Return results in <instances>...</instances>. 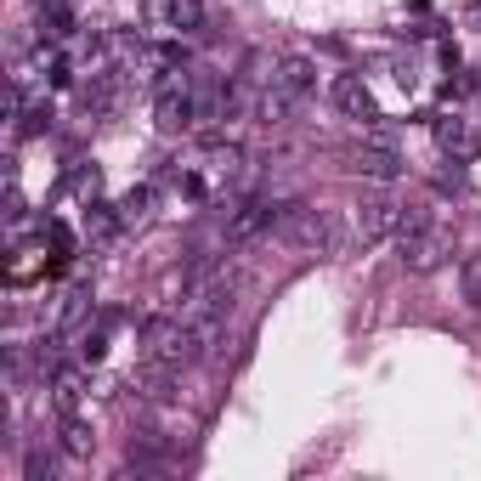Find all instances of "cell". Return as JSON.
I'll use <instances>...</instances> for the list:
<instances>
[{"mask_svg": "<svg viewBox=\"0 0 481 481\" xmlns=\"http://www.w3.org/2000/svg\"><path fill=\"white\" fill-rule=\"evenodd\" d=\"M51 125V108L46 102H34V108H23V125H17V136H40Z\"/></svg>", "mask_w": 481, "mask_h": 481, "instance_id": "e0dca14e", "label": "cell"}, {"mask_svg": "<svg viewBox=\"0 0 481 481\" xmlns=\"http://www.w3.org/2000/svg\"><path fill=\"white\" fill-rule=\"evenodd\" d=\"M148 204H153V193H148V187H136V193H125V199H119V221H125V227L148 221Z\"/></svg>", "mask_w": 481, "mask_h": 481, "instance_id": "7c38bea8", "label": "cell"}, {"mask_svg": "<svg viewBox=\"0 0 481 481\" xmlns=\"http://www.w3.org/2000/svg\"><path fill=\"white\" fill-rule=\"evenodd\" d=\"M142 346H148V357H164V363H193L204 340H199V328H187V323H171V318H153V323H142Z\"/></svg>", "mask_w": 481, "mask_h": 481, "instance_id": "7a4b0ae2", "label": "cell"}, {"mask_svg": "<svg viewBox=\"0 0 481 481\" xmlns=\"http://www.w3.org/2000/svg\"><path fill=\"white\" fill-rule=\"evenodd\" d=\"M74 402H79V374H74V368H62V374H57V408H62V413H74Z\"/></svg>", "mask_w": 481, "mask_h": 481, "instance_id": "5bb4252c", "label": "cell"}, {"mask_svg": "<svg viewBox=\"0 0 481 481\" xmlns=\"http://www.w3.org/2000/svg\"><path fill=\"white\" fill-rule=\"evenodd\" d=\"M357 244H374V238H385V233H396V204H385V199H368L363 210H357Z\"/></svg>", "mask_w": 481, "mask_h": 481, "instance_id": "5b68a950", "label": "cell"}, {"mask_svg": "<svg viewBox=\"0 0 481 481\" xmlns=\"http://www.w3.org/2000/svg\"><path fill=\"white\" fill-rule=\"evenodd\" d=\"M311 79H318V74H311V62H306V57H283V62H278V74H272V86H278L289 102H301V97L311 91Z\"/></svg>", "mask_w": 481, "mask_h": 481, "instance_id": "ba28073f", "label": "cell"}, {"mask_svg": "<svg viewBox=\"0 0 481 481\" xmlns=\"http://www.w3.org/2000/svg\"><path fill=\"white\" fill-rule=\"evenodd\" d=\"M436 142H442L448 153H470V125L458 114H442V119H436Z\"/></svg>", "mask_w": 481, "mask_h": 481, "instance_id": "30bf717a", "label": "cell"}, {"mask_svg": "<svg viewBox=\"0 0 481 481\" xmlns=\"http://www.w3.org/2000/svg\"><path fill=\"white\" fill-rule=\"evenodd\" d=\"M114 227H125L119 210H108V204H86V238H108Z\"/></svg>", "mask_w": 481, "mask_h": 481, "instance_id": "8fae6325", "label": "cell"}, {"mask_svg": "<svg viewBox=\"0 0 481 481\" xmlns=\"http://www.w3.org/2000/svg\"><path fill=\"white\" fill-rule=\"evenodd\" d=\"M69 187H74V193H79V199L91 204V199H97V187H102V176H97V171H86V164H79V171H69Z\"/></svg>", "mask_w": 481, "mask_h": 481, "instance_id": "ac0fdd59", "label": "cell"}, {"mask_svg": "<svg viewBox=\"0 0 481 481\" xmlns=\"http://www.w3.org/2000/svg\"><path fill=\"white\" fill-rule=\"evenodd\" d=\"M278 227H283V233L295 238L301 249H323V255L346 244V227L334 221L328 210H311V204H283V210H278Z\"/></svg>", "mask_w": 481, "mask_h": 481, "instance_id": "6da1fadb", "label": "cell"}, {"mask_svg": "<svg viewBox=\"0 0 481 481\" xmlns=\"http://www.w3.org/2000/svg\"><path fill=\"white\" fill-rule=\"evenodd\" d=\"M278 216H272V204H261V199H249V204H238L233 210V221H227V238L233 244H244V238H255L261 227H272Z\"/></svg>", "mask_w": 481, "mask_h": 481, "instance_id": "52a82bcc", "label": "cell"}, {"mask_svg": "<svg viewBox=\"0 0 481 481\" xmlns=\"http://www.w3.org/2000/svg\"><path fill=\"white\" fill-rule=\"evenodd\" d=\"M328 97H334V108H340L346 119H380V114H374V97H368V86H363L357 74H340Z\"/></svg>", "mask_w": 481, "mask_h": 481, "instance_id": "277c9868", "label": "cell"}, {"mask_svg": "<svg viewBox=\"0 0 481 481\" xmlns=\"http://www.w3.org/2000/svg\"><path fill=\"white\" fill-rule=\"evenodd\" d=\"M396 249H402V266L408 272H436V266L453 255V238L442 233V227H420V233L396 238Z\"/></svg>", "mask_w": 481, "mask_h": 481, "instance_id": "3957f363", "label": "cell"}, {"mask_svg": "<svg viewBox=\"0 0 481 481\" xmlns=\"http://www.w3.org/2000/svg\"><path fill=\"white\" fill-rule=\"evenodd\" d=\"M458 283H465V301L481 306V255H470L465 266H458Z\"/></svg>", "mask_w": 481, "mask_h": 481, "instance_id": "9a60e30c", "label": "cell"}, {"mask_svg": "<svg viewBox=\"0 0 481 481\" xmlns=\"http://www.w3.org/2000/svg\"><path fill=\"white\" fill-rule=\"evenodd\" d=\"M420 227H430V210H425V204H396V238H402V233H420Z\"/></svg>", "mask_w": 481, "mask_h": 481, "instance_id": "4fadbf2b", "label": "cell"}, {"mask_svg": "<svg viewBox=\"0 0 481 481\" xmlns=\"http://www.w3.org/2000/svg\"><path fill=\"white\" fill-rule=\"evenodd\" d=\"M171 385H176V363H164V357H148V363H142V374H136V391H142V396L164 402Z\"/></svg>", "mask_w": 481, "mask_h": 481, "instance_id": "9c48e42d", "label": "cell"}, {"mask_svg": "<svg viewBox=\"0 0 481 481\" xmlns=\"http://www.w3.org/2000/svg\"><path fill=\"white\" fill-rule=\"evenodd\" d=\"M29 481H51V453H29Z\"/></svg>", "mask_w": 481, "mask_h": 481, "instance_id": "d6986e66", "label": "cell"}, {"mask_svg": "<svg viewBox=\"0 0 481 481\" xmlns=\"http://www.w3.org/2000/svg\"><path fill=\"white\" fill-rule=\"evenodd\" d=\"M351 171H363L374 181H391L396 171H402V159H396V148H380V142H368V148L351 153Z\"/></svg>", "mask_w": 481, "mask_h": 481, "instance_id": "8992f818", "label": "cell"}, {"mask_svg": "<svg viewBox=\"0 0 481 481\" xmlns=\"http://www.w3.org/2000/svg\"><path fill=\"white\" fill-rule=\"evenodd\" d=\"M62 448H69L74 458H86L91 453V430L79 425V420H69V425H62Z\"/></svg>", "mask_w": 481, "mask_h": 481, "instance_id": "2e32d148", "label": "cell"}]
</instances>
